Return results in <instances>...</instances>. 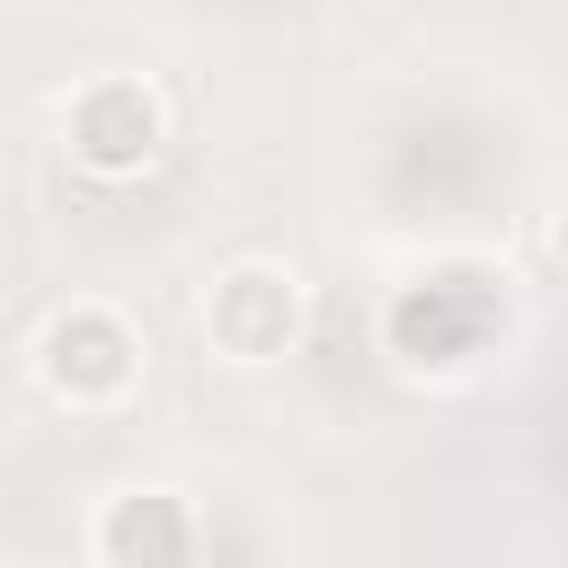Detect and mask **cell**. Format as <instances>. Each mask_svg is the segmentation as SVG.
Masks as SVG:
<instances>
[{
	"instance_id": "obj_2",
	"label": "cell",
	"mask_w": 568,
	"mask_h": 568,
	"mask_svg": "<svg viewBox=\"0 0 568 568\" xmlns=\"http://www.w3.org/2000/svg\"><path fill=\"white\" fill-rule=\"evenodd\" d=\"M62 142H71V160H80L89 178H142V169L160 160V142H169V115H160L151 80H133V71H98V80L71 89V106H62Z\"/></svg>"
},
{
	"instance_id": "obj_1",
	"label": "cell",
	"mask_w": 568,
	"mask_h": 568,
	"mask_svg": "<svg viewBox=\"0 0 568 568\" xmlns=\"http://www.w3.org/2000/svg\"><path fill=\"white\" fill-rule=\"evenodd\" d=\"M488 328H497V293H488V275H470V266L417 275V284L390 302V320H382V337H390V355H399L408 373H453V364H470V355L488 346Z\"/></svg>"
},
{
	"instance_id": "obj_4",
	"label": "cell",
	"mask_w": 568,
	"mask_h": 568,
	"mask_svg": "<svg viewBox=\"0 0 568 568\" xmlns=\"http://www.w3.org/2000/svg\"><path fill=\"white\" fill-rule=\"evenodd\" d=\"M293 337H302L293 266H231V275H213V302H204V346L213 355L275 364V355H293Z\"/></svg>"
},
{
	"instance_id": "obj_3",
	"label": "cell",
	"mask_w": 568,
	"mask_h": 568,
	"mask_svg": "<svg viewBox=\"0 0 568 568\" xmlns=\"http://www.w3.org/2000/svg\"><path fill=\"white\" fill-rule=\"evenodd\" d=\"M36 373H44V390L71 399V408H106V399L133 390V373H142V337H133L106 302H71V311L44 320V337H36Z\"/></svg>"
},
{
	"instance_id": "obj_5",
	"label": "cell",
	"mask_w": 568,
	"mask_h": 568,
	"mask_svg": "<svg viewBox=\"0 0 568 568\" xmlns=\"http://www.w3.org/2000/svg\"><path fill=\"white\" fill-rule=\"evenodd\" d=\"M98 568H195V515L169 488H124L98 515Z\"/></svg>"
}]
</instances>
